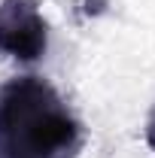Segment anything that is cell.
Here are the masks:
<instances>
[{
	"instance_id": "6da1fadb",
	"label": "cell",
	"mask_w": 155,
	"mask_h": 158,
	"mask_svg": "<svg viewBox=\"0 0 155 158\" xmlns=\"http://www.w3.org/2000/svg\"><path fill=\"white\" fill-rule=\"evenodd\" d=\"M85 128L52 82L15 76L0 85V158H79Z\"/></svg>"
},
{
	"instance_id": "7a4b0ae2",
	"label": "cell",
	"mask_w": 155,
	"mask_h": 158,
	"mask_svg": "<svg viewBox=\"0 0 155 158\" xmlns=\"http://www.w3.org/2000/svg\"><path fill=\"white\" fill-rule=\"evenodd\" d=\"M49 49V24L37 0H0V52L34 64Z\"/></svg>"
},
{
	"instance_id": "3957f363",
	"label": "cell",
	"mask_w": 155,
	"mask_h": 158,
	"mask_svg": "<svg viewBox=\"0 0 155 158\" xmlns=\"http://www.w3.org/2000/svg\"><path fill=\"white\" fill-rule=\"evenodd\" d=\"M107 6H110V0H82V12H85L88 19L103 15V12H107Z\"/></svg>"
},
{
	"instance_id": "277c9868",
	"label": "cell",
	"mask_w": 155,
	"mask_h": 158,
	"mask_svg": "<svg viewBox=\"0 0 155 158\" xmlns=\"http://www.w3.org/2000/svg\"><path fill=\"white\" fill-rule=\"evenodd\" d=\"M146 143H149V149L155 152V103H152V110H149V118H146Z\"/></svg>"
}]
</instances>
